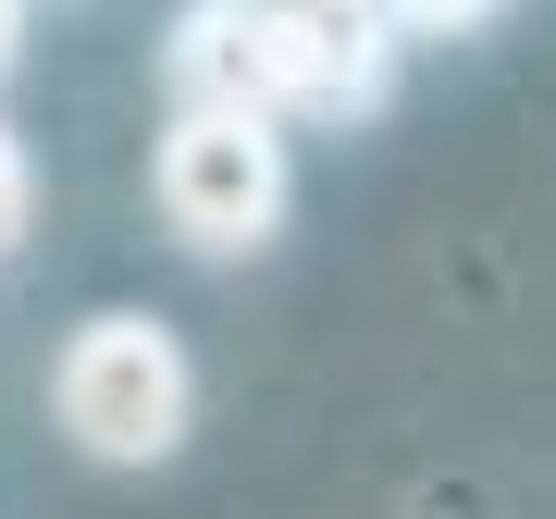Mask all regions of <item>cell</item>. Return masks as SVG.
Segmentation results:
<instances>
[{"instance_id":"obj_1","label":"cell","mask_w":556,"mask_h":519,"mask_svg":"<svg viewBox=\"0 0 556 519\" xmlns=\"http://www.w3.org/2000/svg\"><path fill=\"white\" fill-rule=\"evenodd\" d=\"M50 408H62V433H75L87 458L161 470L186 445V420H199V371H186V346L161 334L149 309H100V321H75V346H62Z\"/></svg>"},{"instance_id":"obj_2","label":"cell","mask_w":556,"mask_h":519,"mask_svg":"<svg viewBox=\"0 0 556 519\" xmlns=\"http://www.w3.org/2000/svg\"><path fill=\"white\" fill-rule=\"evenodd\" d=\"M161 223L186 248L236 260L285 223V124H248V112H174L161 137Z\"/></svg>"},{"instance_id":"obj_3","label":"cell","mask_w":556,"mask_h":519,"mask_svg":"<svg viewBox=\"0 0 556 519\" xmlns=\"http://www.w3.org/2000/svg\"><path fill=\"white\" fill-rule=\"evenodd\" d=\"M174 100L186 112H248V124H285V100H273V50H260V13L248 0H199V13L174 25Z\"/></svg>"},{"instance_id":"obj_4","label":"cell","mask_w":556,"mask_h":519,"mask_svg":"<svg viewBox=\"0 0 556 519\" xmlns=\"http://www.w3.org/2000/svg\"><path fill=\"white\" fill-rule=\"evenodd\" d=\"M25 211H38V174H25V137L0 124V260L25 248Z\"/></svg>"},{"instance_id":"obj_5","label":"cell","mask_w":556,"mask_h":519,"mask_svg":"<svg viewBox=\"0 0 556 519\" xmlns=\"http://www.w3.org/2000/svg\"><path fill=\"white\" fill-rule=\"evenodd\" d=\"M383 25H408V38H445V25H482L495 0H371Z\"/></svg>"},{"instance_id":"obj_6","label":"cell","mask_w":556,"mask_h":519,"mask_svg":"<svg viewBox=\"0 0 556 519\" xmlns=\"http://www.w3.org/2000/svg\"><path fill=\"white\" fill-rule=\"evenodd\" d=\"M13 50H25V0H0V75H13Z\"/></svg>"},{"instance_id":"obj_7","label":"cell","mask_w":556,"mask_h":519,"mask_svg":"<svg viewBox=\"0 0 556 519\" xmlns=\"http://www.w3.org/2000/svg\"><path fill=\"white\" fill-rule=\"evenodd\" d=\"M248 13H298V0H248Z\"/></svg>"}]
</instances>
